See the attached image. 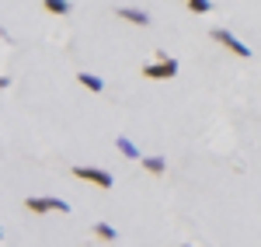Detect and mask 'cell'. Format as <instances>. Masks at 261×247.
<instances>
[{
  "label": "cell",
  "mask_w": 261,
  "mask_h": 247,
  "mask_svg": "<svg viewBox=\"0 0 261 247\" xmlns=\"http://www.w3.org/2000/svg\"><path fill=\"white\" fill-rule=\"evenodd\" d=\"M70 174H73V178H81V181H91V185H98V188H112V185H115V181H112V174H108V171H101V167L77 164V167H70Z\"/></svg>",
  "instance_id": "obj_4"
},
{
  "label": "cell",
  "mask_w": 261,
  "mask_h": 247,
  "mask_svg": "<svg viewBox=\"0 0 261 247\" xmlns=\"http://www.w3.org/2000/svg\"><path fill=\"white\" fill-rule=\"evenodd\" d=\"M24 209L32 216H45V212H70V202L63 199H39V195H28L24 199Z\"/></svg>",
  "instance_id": "obj_2"
},
{
  "label": "cell",
  "mask_w": 261,
  "mask_h": 247,
  "mask_svg": "<svg viewBox=\"0 0 261 247\" xmlns=\"http://www.w3.org/2000/svg\"><path fill=\"white\" fill-rule=\"evenodd\" d=\"M140 73L146 80H171V77H178V60H174L167 49H157V52H153V63H146Z\"/></svg>",
  "instance_id": "obj_1"
},
{
  "label": "cell",
  "mask_w": 261,
  "mask_h": 247,
  "mask_svg": "<svg viewBox=\"0 0 261 247\" xmlns=\"http://www.w3.org/2000/svg\"><path fill=\"white\" fill-rule=\"evenodd\" d=\"M185 7H188L192 14H209V11H213V4H209V0H188Z\"/></svg>",
  "instance_id": "obj_11"
},
{
  "label": "cell",
  "mask_w": 261,
  "mask_h": 247,
  "mask_svg": "<svg viewBox=\"0 0 261 247\" xmlns=\"http://www.w3.org/2000/svg\"><path fill=\"white\" fill-rule=\"evenodd\" d=\"M77 80H81L91 94H101V91H105V80H101V77H94V73H77Z\"/></svg>",
  "instance_id": "obj_6"
},
{
  "label": "cell",
  "mask_w": 261,
  "mask_h": 247,
  "mask_svg": "<svg viewBox=\"0 0 261 247\" xmlns=\"http://www.w3.org/2000/svg\"><path fill=\"white\" fill-rule=\"evenodd\" d=\"M115 146H119V150L125 153V157H129V160H143V153H140V150H136L133 143H129L125 136H115Z\"/></svg>",
  "instance_id": "obj_8"
},
{
  "label": "cell",
  "mask_w": 261,
  "mask_h": 247,
  "mask_svg": "<svg viewBox=\"0 0 261 247\" xmlns=\"http://www.w3.org/2000/svg\"><path fill=\"white\" fill-rule=\"evenodd\" d=\"M0 240H4V227H0Z\"/></svg>",
  "instance_id": "obj_12"
},
{
  "label": "cell",
  "mask_w": 261,
  "mask_h": 247,
  "mask_svg": "<svg viewBox=\"0 0 261 247\" xmlns=\"http://www.w3.org/2000/svg\"><path fill=\"white\" fill-rule=\"evenodd\" d=\"M42 7H45L49 14H70V4H66V0H42Z\"/></svg>",
  "instance_id": "obj_10"
},
{
  "label": "cell",
  "mask_w": 261,
  "mask_h": 247,
  "mask_svg": "<svg viewBox=\"0 0 261 247\" xmlns=\"http://www.w3.org/2000/svg\"><path fill=\"white\" fill-rule=\"evenodd\" d=\"M209 35H213V42H220L226 52H233L237 60H251V49H247V45H244V42L237 39V35H230L226 28H213Z\"/></svg>",
  "instance_id": "obj_3"
},
{
  "label": "cell",
  "mask_w": 261,
  "mask_h": 247,
  "mask_svg": "<svg viewBox=\"0 0 261 247\" xmlns=\"http://www.w3.org/2000/svg\"><path fill=\"white\" fill-rule=\"evenodd\" d=\"M115 18H122V21H129V24H150V14L146 11H140V7H115Z\"/></svg>",
  "instance_id": "obj_5"
},
{
  "label": "cell",
  "mask_w": 261,
  "mask_h": 247,
  "mask_svg": "<svg viewBox=\"0 0 261 247\" xmlns=\"http://www.w3.org/2000/svg\"><path fill=\"white\" fill-rule=\"evenodd\" d=\"M140 164H143V171H150V174H164V171H167V160H164V157H143Z\"/></svg>",
  "instance_id": "obj_7"
},
{
  "label": "cell",
  "mask_w": 261,
  "mask_h": 247,
  "mask_svg": "<svg viewBox=\"0 0 261 247\" xmlns=\"http://www.w3.org/2000/svg\"><path fill=\"white\" fill-rule=\"evenodd\" d=\"M94 237H98V240H108V244H115L119 233H115V227H108V223H94Z\"/></svg>",
  "instance_id": "obj_9"
}]
</instances>
